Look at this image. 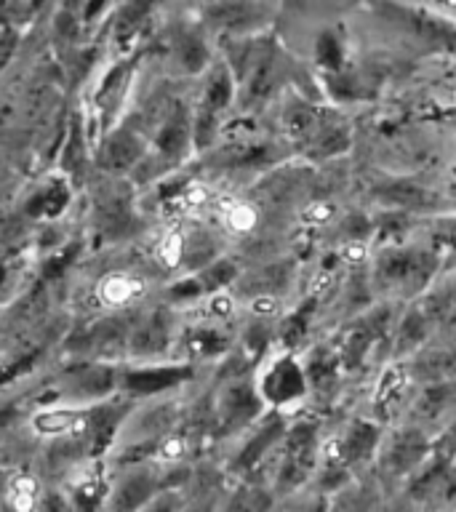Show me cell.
Listing matches in <instances>:
<instances>
[{"label":"cell","instance_id":"6da1fadb","mask_svg":"<svg viewBox=\"0 0 456 512\" xmlns=\"http://www.w3.org/2000/svg\"><path fill=\"white\" fill-rule=\"evenodd\" d=\"M59 299L72 326L107 318H134L166 296V278L134 246L83 251L56 278Z\"/></svg>","mask_w":456,"mask_h":512},{"label":"cell","instance_id":"7a4b0ae2","mask_svg":"<svg viewBox=\"0 0 456 512\" xmlns=\"http://www.w3.org/2000/svg\"><path fill=\"white\" fill-rule=\"evenodd\" d=\"M150 222V214L142 206V192L131 179L99 171L88 176L80 190V227L86 251L134 246Z\"/></svg>","mask_w":456,"mask_h":512},{"label":"cell","instance_id":"3957f363","mask_svg":"<svg viewBox=\"0 0 456 512\" xmlns=\"http://www.w3.org/2000/svg\"><path fill=\"white\" fill-rule=\"evenodd\" d=\"M0 512H67V507L38 467L0 462Z\"/></svg>","mask_w":456,"mask_h":512},{"label":"cell","instance_id":"277c9868","mask_svg":"<svg viewBox=\"0 0 456 512\" xmlns=\"http://www.w3.org/2000/svg\"><path fill=\"white\" fill-rule=\"evenodd\" d=\"M254 390L262 400V406H288L307 392V374L296 363L294 355L280 352L264 360V366L256 371Z\"/></svg>","mask_w":456,"mask_h":512},{"label":"cell","instance_id":"5b68a950","mask_svg":"<svg viewBox=\"0 0 456 512\" xmlns=\"http://www.w3.org/2000/svg\"><path fill=\"white\" fill-rule=\"evenodd\" d=\"M211 211H214L216 224H219V235H227V238H246L259 227V211L248 200L219 198L216 195Z\"/></svg>","mask_w":456,"mask_h":512},{"label":"cell","instance_id":"8992f818","mask_svg":"<svg viewBox=\"0 0 456 512\" xmlns=\"http://www.w3.org/2000/svg\"><path fill=\"white\" fill-rule=\"evenodd\" d=\"M408 390V374L403 366H390L379 376V382L374 387V406L382 414H390L392 408H398Z\"/></svg>","mask_w":456,"mask_h":512},{"label":"cell","instance_id":"52a82bcc","mask_svg":"<svg viewBox=\"0 0 456 512\" xmlns=\"http://www.w3.org/2000/svg\"><path fill=\"white\" fill-rule=\"evenodd\" d=\"M248 310L256 318H275L278 315V299L272 294H259L248 302Z\"/></svg>","mask_w":456,"mask_h":512},{"label":"cell","instance_id":"ba28073f","mask_svg":"<svg viewBox=\"0 0 456 512\" xmlns=\"http://www.w3.org/2000/svg\"><path fill=\"white\" fill-rule=\"evenodd\" d=\"M451 176H454V182H456V163H454V168H451Z\"/></svg>","mask_w":456,"mask_h":512}]
</instances>
